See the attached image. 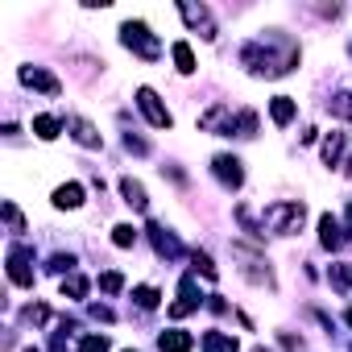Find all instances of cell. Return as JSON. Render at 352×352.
<instances>
[{
  "mask_svg": "<svg viewBox=\"0 0 352 352\" xmlns=\"http://www.w3.org/2000/svg\"><path fill=\"white\" fill-rule=\"evenodd\" d=\"M195 307H199V290H195V278L187 274V278L179 282V302L170 307V315H174V319H183V315H187V311H195Z\"/></svg>",
  "mask_w": 352,
  "mask_h": 352,
  "instance_id": "8992f818",
  "label": "cell"
},
{
  "mask_svg": "<svg viewBox=\"0 0 352 352\" xmlns=\"http://www.w3.org/2000/svg\"><path fill=\"white\" fill-rule=\"evenodd\" d=\"M133 298H137V307H141V311H153V307H157V290H153V286H137V290H133Z\"/></svg>",
  "mask_w": 352,
  "mask_h": 352,
  "instance_id": "44dd1931",
  "label": "cell"
},
{
  "mask_svg": "<svg viewBox=\"0 0 352 352\" xmlns=\"http://www.w3.org/2000/svg\"><path fill=\"white\" fill-rule=\"evenodd\" d=\"M253 352H265V348H253Z\"/></svg>",
  "mask_w": 352,
  "mask_h": 352,
  "instance_id": "f546056e",
  "label": "cell"
},
{
  "mask_svg": "<svg viewBox=\"0 0 352 352\" xmlns=\"http://www.w3.org/2000/svg\"><path fill=\"white\" fill-rule=\"evenodd\" d=\"M348 323H352V311H348Z\"/></svg>",
  "mask_w": 352,
  "mask_h": 352,
  "instance_id": "f1b7e54d",
  "label": "cell"
},
{
  "mask_svg": "<svg viewBox=\"0 0 352 352\" xmlns=\"http://www.w3.org/2000/svg\"><path fill=\"white\" fill-rule=\"evenodd\" d=\"M67 124L75 129V141H79V145H87V149H96V145H100V133H96V129H91L87 120H79V116H71Z\"/></svg>",
  "mask_w": 352,
  "mask_h": 352,
  "instance_id": "7c38bea8",
  "label": "cell"
},
{
  "mask_svg": "<svg viewBox=\"0 0 352 352\" xmlns=\"http://www.w3.org/2000/svg\"><path fill=\"white\" fill-rule=\"evenodd\" d=\"M302 204H274L270 212H265V224L274 228V232H282V236H290V232H298L302 228Z\"/></svg>",
  "mask_w": 352,
  "mask_h": 352,
  "instance_id": "6da1fadb",
  "label": "cell"
},
{
  "mask_svg": "<svg viewBox=\"0 0 352 352\" xmlns=\"http://www.w3.org/2000/svg\"><path fill=\"white\" fill-rule=\"evenodd\" d=\"M120 286H124V278H120V274H116V270H112V274H104V278H100V290H104V294H120Z\"/></svg>",
  "mask_w": 352,
  "mask_h": 352,
  "instance_id": "603a6c76",
  "label": "cell"
},
{
  "mask_svg": "<svg viewBox=\"0 0 352 352\" xmlns=\"http://www.w3.org/2000/svg\"><path fill=\"white\" fill-rule=\"evenodd\" d=\"M319 232H323V245H327V249H336V245L344 241V236H340V224H336L331 216H323V220H319Z\"/></svg>",
  "mask_w": 352,
  "mask_h": 352,
  "instance_id": "e0dca14e",
  "label": "cell"
},
{
  "mask_svg": "<svg viewBox=\"0 0 352 352\" xmlns=\"http://www.w3.org/2000/svg\"><path fill=\"white\" fill-rule=\"evenodd\" d=\"M331 112L352 120V96H348V91H344V96H336V100H331Z\"/></svg>",
  "mask_w": 352,
  "mask_h": 352,
  "instance_id": "cb8c5ba5",
  "label": "cell"
},
{
  "mask_svg": "<svg viewBox=\"0 0 352 352\" xmlns=\"http://www.w3.org/2000/svg\"><path fill=\"white\" fill-rule=\"evenodd\" d=\"M63 294H71V298H83V294H87V278H79V274H71V278L63 282Z\"/></svg>",
  "mask_w": 352,
  "mask_h": 352,
  "instance_id": "7402d4cb",
  "label": "cell"
},
{
  "mask_svg": "<svg viewBox=\"0 0 352 352\" xmlns=\"http://www.w3.org/2000/svg\"><path fill=\"white\" fill-rule=\"evenodd\" d=\"M58 129H63V124H58L54 116H34V133H38L42 141H54V137H58Z\"/></svg>",
  "mask_w": 352,
  "mask_h": 352,
  "instance_id": "9a60e30c",
  "label": "cell"
},
{
  "mask_svg": "<svg viewBox=\"0 0 352 352\" xmlns=\"http://www.w3.org/2000/svg\"><path fill=\"white\" fill-rule=\"evenodd\" d=\"M195 270H199L204 278H216V265H212V257H208V253H195Z\"/></svg>",
  "mask_w": 352,
  "mask_h": 352,
  "instance_id": "484cf974",
  "label": "cell"
},
{
  "mask_svg": "<svg viewBox=\"0 0 352 352\" xmlns=\"http://www.w3.org/2000/svg\"><path fill=\"white\" fill-rule=\"evenodd\" d=\"M9 282H13V286H34L30 249H21V245H13V249H9Z\"/></svg>",
  "mask_w": 352,
  "mask_h": 352,
  "instance_id": "3957f363",
  "label": "cell"
},
{
  "mask_svg": "<svg viewBox=\"0 0 352 352\" xmlns=\"http://www.w3.org/2000/svg\"><path fill=\"white\" fill-rule=\"evenodd\" d=\"M212 166H216V179H220L224 187H232V191H236V187L245 183V170H241V162H236V157H228V153H220V157H216Z\"/></svg>",
  "mask_w": 352,
  "mask_h": 352,
  "instance_id": "5b68a950",
  "label": "cell"
},
{
  "mask_svg": "<svg viewBox=\"0 0 352 352\" xmlns=\"http://www.w3.org/2000/svg\"><path fill=\"white\" fill-rule=\"evenodd\" d=\"M149 232H153V245H157V253H166V257H179V245H174V241H170V236H166L157 224H153Z\"/></svg>",
  "mask_w": 352,
  "mask_h": 352,
  "instance_id": "d6986e66",
  "label": "cell"
},
{
  "mask_svg": "<svg viewBox=\"0 0 352 352\" xmlns=\"http://www.w3.org/2000/svg\"><path fill=\"white\" fill-rule=\"evenodd\" d=\"M174 63H179V71H183V75H191V71H195V54H191V46H187V42L174 46Z\"/></svg>",
  "mask_w": 352,
  "mask_h": 352,
  "instance_id": "ac0fdd59",
  "label": "cell"
},
{
  "mask_svg": "<svg viewBox=\"0 0 352 352\" xmlns=\"http://www.w3.org/2000/svg\"><path fill=\"white\" fill-rule=\"evenodd\" d=\"M137 108L149 116V124H153V129H170V112L162 108V100H157L149 87H141V91H137Z\"/></svg>",
  "mask_w": 352,
  "mask_h": 352,
  "instance_id": "277c9868",
  "label": "cell"
},
{
  "mask_svg": "<svg viewBox=\"0 0 352 352\" xmlns=\"http://www.w3.org/2000/svg\"><path fill=\"white\" fill-rule=\"evenodd\" d=\"M133 241H137V232H133V224H116V228H112V245H116V249H129Z\"/></svg>",
  "mask_w": 352,
  "mask_h": 352,
  "instance_id": "ffe728a7",
  "label": "cell"
},
{
  "mask_svg": "<svg viewBox=\"0 0 352 352\" xmlns=\"http://www.w3.org/2000/svg\"><path fill=\"white\" fill-rule=\"evenodd\" d=\"M348 232H352V208H348Z\"/></svg>",
  "mask_w": 352,
  "mask_h": 352,
  "instance_id": "83f0119b",
  "label": "cell"
},
{
  "mask_svg": "<svg viewBox=\"0 0 352 352\" xmlns=\"http://www.w3.org/2000/svg\"><path fill=\"white\" fill-rule=\"evenodd\" d=\"M21 83H25V87H38V91H46V96H58V79L46 75V71H38V67H21Z\"/></svg>",
  "mask_w": 352,
  "mask_h": 352,
  "instance_id": "52a82bcc",
  "label": "cell"
},
{
  "mask_svg": "<svg viewBox=\"0 0 352 352\" xmlns=\"http://www.w3.org/2000/svg\"><path fill=\"white\" fill-rule=\"evenodd\" d=\"M120 42H124L129 50H137L141 58H157V42L149 38V30H145L141 21H129V25H120Z\"/></svg>",
  "mask_w": 352,
  "mask_h": 352,
  "instance_id": "7a4b0ae2",
  "label": "cell"
},
{
  "mask_svg": "<svg viewBox=\"0 0 352 352\" xmlns=\"http://www.w3.org/2000/svg\"><path fill=\"white\" fill-rule=\"evenodd\" d=\"M204 352H236V340L224 331H208L204 336Z\"/></svg>",
  "mask_w": 352,
  "mask_h": 352,
  "instance_id": "4fadbf2b",
  "label": "cell"
},
{
  "mask_svg": "<svg viewBox=\"0 0 352 352\" xmlns=\"http://www.w3.org/2000/svg\"><path fill=\"white\" fill-rule=\"evenodd\" d=\"M120 195H124V204L133 208V212H145V187L141 183H133V179H120Z\"/></svg>",
  "mask_w": 352,
  "mask_h": 352,
  "instance_id": "ba28073f",
  "label": "cell"
},
{
  "mask_svg": "<svg viewBox=\"0 0 352 352\" xmlns=\"http://www.w3.org/2000/svg\"><path fill=\"white\" fill-rule=\"evenodd\" d=\"M344 153V133H331L327 141H323V162L327 166H336V157Z\"/></svg>",
  "mask_w": 352,
  "mask_h": 352,
  "instance_id": "2e32d148",
  "label": "cell"
},
{
  "mask_svg": "<svg viewBox=\"0 0 352 352\" xmlns=\"http://www.w3.org/2000/svg\"><path fill=\"white\" fill-rule=\"evenodd\" d=\"M46 315H50L46 307H30V311H25V319H30V323H46Z\"/></svg>",
  "mask_w": 352,
  "mask_h": 352,
  "instance_id": "4316f807",
  "label": "cell"
},
{
  "mask_svg": "<svg viewBox=\"0 0 352 352\" xmlns=\"http://www.w3.org/2000/svg\"><path fill=\"white\" fill-rule=\"evenodd\" d=\"M79 204H83V187L79 183H63L54 191V208H79Z\"/></svg>",
  "mask_w": 352,
  "mask_h": 352,
  "instance_id": "30bf717a",
  "label": "cell"
},
{
  "mask_svg": "<svg viewBox=\"0 0 352 352\" xmlns=\"http://www.w3.org/2000/svg\"><path fill=\"white\" fill-rule=\"evenodd\" d=\"M179 13H183V17H187L191 25H204V34H208V38H216V30H212V21H208V9H195V5H183Z\"/></svg>",
  "mask_w": 352,
  "mask_h": 352,
  "instance_id": "5bb4252c",
  "label": "cell"
},
{
  "mask_svg": "<svg viewBox=\"0 0 352 352\" xmlns=\"http://www.w3.org/2000/svg\"><path fill=\"white\" fill-rule=\"evenodd\" d=\"M79 352H108V340H104V336H87V340L79 344Z\"/></svg>",
  "mask_w": 352,
  "mask_h": 352,
  "instance_id": "d4e9b609",
  "label": "cell"
},
{
  "mask_svg": "<svg viewBox=\"0 0 352 352\" xmlns=\"http://www.w3.org/2000/svg\"><path fill=\"white\" fill-rule=\"evenodd\" d=\"M191 344H195V340H191L187 331H162V336H157V348H162V352H187Z\"/></svg>",
  "mask_w": 352,
  "mask_h": 352,
  "instance_id": "9c48e42d",
  "label": "cell"
},
{
  "mask_svg": "<svg viewBox=\"0 0 352 352\" xmlns=\"http://www.w3.org/2000/svg\"><path fill=\"white\" fill-rule=\"evenodd\" d=\"M270 116H274V124H290V120H294V100H290V96H274Z\"/></svg>",
  "mask_w": 352,
  "mask_h": 352,
  "instance_id": "8fae6325",
  "label": "cell"
}]
</instances>
